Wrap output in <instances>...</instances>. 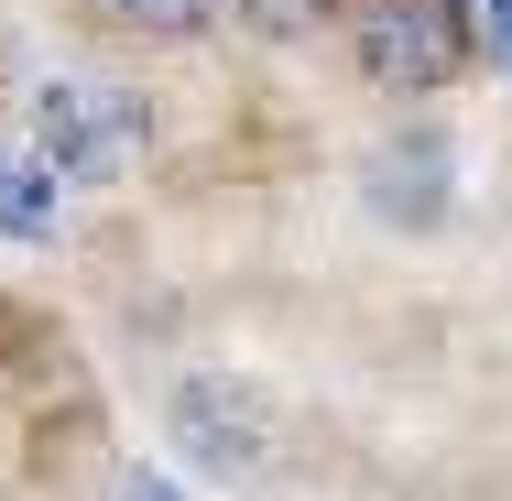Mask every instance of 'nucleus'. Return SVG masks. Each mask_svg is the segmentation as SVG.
Instances as JSON below:
<instances>
[{
  "instance_id": "1",
  "label": "nucleus",
  "mask_w": 512,
  "mask_h": 501,
  "mask_svg": "<svg viewBox=\"0 0 512 501\" xmlns=\"http://www.w3.org/2000/svg\"><path fill=\"white\" fill-rule=\"evenodd\" d=\"M360 66H371V88H393V99H436V88H458V77L480 66V11H469V0H371Z\"/></svg>"
},
{
  "instance_id": "2",
  "label": "nucleus",
  "mask_w": 512,
  "mask_h": 501,
  "mask_svg": "<svg viewBox=\"0 0 512 501\" xmlns=\"http://www.w3.org/2000/svg\"><path fill=\"white\" fill-rule=\"evenodd\" d=\"M33 109H44V175H55V186H66V175H88V186H99V175H120V164L153 142L142 99H120V88H88V77H55Z\"/></svg>"
},
{
  "instance_id": "3",
  "label": "nucleus",
  "mask_w": 512,
  "mask_h": 501,
  "mask_svg": "<svg viewBox=\"0 0 512 501\" xmlns=\"http://www.w3.org/2000/svg\"><path fill=\"white\" fill-rule=\"evenodd\" d=\"M175 436H186V458H207L218 480H229V469H262V447H273V436H262V403L229 393L218 371H197V382L175 393Z\"/></svg>"
},
{
  "instance_id": "4",
  "label": "nucleus",
  "mask_w": 512,
  "mask_h": 501,
  "mask_svg": "<svg viewBox=\"0 0 512 501\" xmlns=\"http://www.w3.org/2000/svg\"><path fill=\"white\" fill-rule=\"evenodd\" d=\"M436 197H447V142H436V131H414V142H382V153H371V207H382V218L425 229Z\"/></svg>"
},
{
  "instance_id": "5",
  "label": "nucleus",
  "mask_w": 512,
  "mask_h": 501,
  "mask_svg": "<svg viewBox=\"0 0 512 501\" xmlns=\"http://www.w3.org/2000/svg\"><path fill=\"white\" fill-rule=\"evenodd\" d=\"M0 229L11 240H55V175L44 164H0Z\"/></svg>"
},
{
  "instance_id": "6",
  "label": "nucleus",
  "mask_w": 512,
  "mask_h": 501,
  "mask_svg": "<svg viewBox=\"0 0 512 501\" xmlns=\"http://www.w3.org/2000/svg\"><path fill=\"white\" fill-rule=\"evenodd\" d=\"M109 22H131V33H197L218 0H99Z\"/></svg>"
},
{
  "instance_id": "7",
  "label": "nucleus",
  "mask_w": 512,
  "mask_h": 501,
  "mask_svg": "<svg viewBox=\"0 0 512 501\" xmlns=\"http://www.w3.org/2000/svg\"><path fill=\"white\" fill-rule=\"evenodd\" d=\"M480 44H491V66L512 77V0H491V11H480Z\"/></svg>"
},
{
  "instance_id": "8",
  "label": "nucleus",
  "mask_w": 512,
  "mask_h": 501,
  "mask_svg": "<svg viewBox=\"0 0 512 501\" xmlns=\"http://www.w3.org/2000/svg\"><path fill=\"white\" fill-rule=\"evenodd\" d=\"M120 501H186V491H175V480H153V469H142V480H131V491H120Z\"/></svg>"
}]
</instances>
